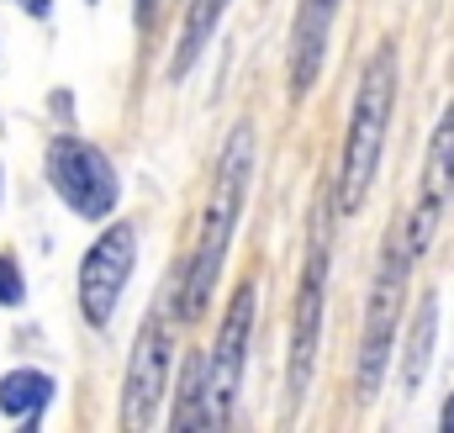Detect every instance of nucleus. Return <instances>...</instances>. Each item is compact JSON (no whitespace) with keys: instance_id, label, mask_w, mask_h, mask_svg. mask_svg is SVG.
Returning <instances> with one entry per match:
<instances>
[{"instance_id":"nucleus-17","label":"nucleus","mask_w":454,"mask_h":433,"mask_svg":"<svg viewBox=\"0 0 454 433\" xmlns=\"http://www.w3.org/2000/svg\"><path fill=\"white\" fill-rule=\"evenodd\" d=\"M137 21H153V0H137Z\"/></svg>"},{"instance_id":"nucleus-10","label":"nucleus","mask_w":454,"mask_h":433,"mask_svg":"<svg viewBox=\"0 0 454 433\" xmlns=\"http://www.w3.org/2000/svg\"><path fill=\"white\" fill-rule=\"evenodd\" d=\"M333 16H339V0H301L296 27H291V96H307L312 80L323 75Z\"/></svg>"},{"instance_id":"nucleus-9","label":"nucleus","mask_w":454,"mask_h":433,"mask_svg":"<svg viewBox=\"0 0 454 433\" xmlns=\"http://www.w3.org/2000/svg\"><path fill=\"white\" fill-rule=\"evenodd\" d=\"M450 196H454V101L444 106L439 127H434V138H428V164H423L418 207H412V216L402 222V238H407V248H412V254H423V248H428L434 227L444 222Z\"/></svg>"},{"instance_id":"nucleus-15","label":"nucleus","mask_w":454,"mask_h":433,"mask_svg":"<svg viewBox=\"0 0 454 433\" xmlns=\"http://www.w3.org/2000/svg\"><path fill=\"white\" fill-rule=\"evenodd\" d=\"M21 302H27V280H21L16 259L0 254V307H21Z\"/></svg>"},{"instance_id":"nucleus-2","label":"nucleus","mask_w":454,"mask_h":433,"mask_svg":"<svg viewBox=\"0 0 454 433\" xmlns=\"http://www.w3.org/2000/svg\"><path fill=\"white\" fill-rule=\"evenodd\" d=\"M391 106H396V53L375 48V59L359 75L348 138H343V169H339V212L343 216H354L364 207V196H370V185L380 175V154H386V132H391Z\"/></svg>"},{"instance_id":"nucleus-3","label":"nucleus","mask_w":454,"mask_h":433,"mask_svg":"<svg viewBox=\"0 0 454 433\" xmlns=\"http://www.w3.org/2000/svg\"><path fill=\"white\" fill-rule=\"evenodd\" d=\"M407 264H418V254L407 248L402 227L391 232L380 264H375V286H370V307H364V327H359V359H354V397L370 402L386 381L391 365V338H396V318L407 302Z\"/></svg>"},{"instance_id":"nucleus-8","label":"nucleus","mask_w":454,"mask_h":433,"mask_svg":"<svg viewBox=\"0 0 454 433\" xmlns=\"http://www.w3.org/2000/svg\"><path fill=\"white\" fill-rule=\"evenodd\" d=\"M169 323L164 312H153L148 323L137 327V343H132V359H127V381H121V429H148L164 391H169Z\"/></svg>"},{"instance_id":"nucleus-1","label":"nucleus","mask_w":454,"mask_h":433,"mask_svg":"<svg viewBox=\"0 0 454 433\" xmlns=\"http://www.w3.org/2000/svg\"><path fill=\"white\" fill-rule=\"evenodd\" d=\"M248 175H254V132H248V122H243V127H232V138H227L217 180H212V201H207V212H201L196 248H191V259L180 264V291H175V318H180V323L201 318V307L212 302V286H217V275H223L232 227H238V216H243Z\"/></svg>"},{"instance_id":"nucleus-12","label":"nucleus","mask_w":454,"mask_h":433,"mask_svg":"<svg viewBox=\"0 0 454 433\" xmlns=\"http://www.w3.org/2000/svg\"><path fill=\"white\" fill-rule=\"evenodd\" d=\"M434 333H439V296H423V302H418V318H412V333H407V359H402V386H407V391H418L423 375H428Z\"/></svg>"},{"instance_id":"nucleus-11","label":"nucleus","mask_w":454,"mask_h":433,"mask_svg":"<svg viewBox=\"0 0 454 433\" xmlns=\"http://www.w3.org/2000/svg\"><path fill=\"white\" fill-rule=\"evenodd\" d=\"M53 402V375L43 370H11L0 381V413L16 423H37V413Z\"/></svg>"},{"instance_id":"nucleus-4","label":"nucleus","mask_w":454,"mask_h":433,"mask_svg":"<svg viewBox=\"0 0 454 433\" xmlns=\"http://www.w3.org/2000/svg\"><path fill=\"white\" fill-rule=\"evenodd\" d=\"M323 307H328V243L312 238L307 270L296 286V312H291V354H286V402L291 413L301 407L312 370H317V343H323Z\"/></svg>"},{"instance_id":"nucleus-6","label":"nucleus","mask_w":454,"mask_h":433,"mask_svg":"<svg viewBox=\"0 0 454 433\" xmlns=\"http://www.w3.org/2000/svg\"><path fill=\"white\" fill-rule=\"evenodd\" d=\"M254 333V286L243 280L227 302V318L217 327V343L207 354V429H227L238 407V381H243V354Z\"/></svg>"},{"instance_id":"nucleus-16","label":"nucleus","mask_w":454,"mask_h":433,"mask_svg":"<svg viewBox=\"0 0 454 433\" xmlns=\"http://www.w3.org/2000/svg\"><path fill=\"white\" fill-rule=\"evenodd\" d=\"M439 429H444V433H454V397L444 402V413H439Z\"/></svg>"},{"instance_id":"nucleus-13","label":"nucleus","mask_w":454,"mask_h":433,"mask_svg":"<svg viewBox=\"0 0 454 433\" xmlns=\"http://www.w3.org/2000/svg\"><path fill=\"white\" fill-rule=\"evenodd\" d=\"M223 11H227V0H191L185 27H180V43H175V75H185V69L207 53V43H212V32H217Z\"/></svg>"},{"instance_id":"nucleus-14","label":"nucleus","mask_w":454,"mask_h":433,"mask_svg":"<svg viewBox=\"0 0 454 433\" xmlns=\"http://www.w3.org/2000/svg\"><path fill=\"white\" fill-rule=\"evenodd\" d=\"M175 429H207V354H196L180 375V402L169 413Z\"/></svg>"},{"instance_id":"nucleus-7","label":"nucleus","mask_w":454,"mask_h":433,"mask_svg":"<svg viewBox=\"0 0 454 433\" xmlns=\"http://www.w3.org/2000/svg\"><path fill=\"white\" fill-rule=\"evenodd\" d=\"M132 264H137V227L132 222H112L90 243V254L80 264V312H85V323L96 327L112 323L116 302H121V291L132 280Z\"/></svg>"},{"instance_id":"nucleus-5","label":"nucleus","mask_w":454,"mask_h":433,"mask_svg":"<svg viewBox=\"0 0 454 433\" xmlns=\"http://www.w3.org/2000/svg\"><path fill=\"white\" fill-rule=\"evenodd\" d=\"M48 180L53 191L69 201V212H80L85 222H101L116 212V169L112 159L96 148V143H80V138H53L48 148Z\"/></svg>"}]
</instances>
